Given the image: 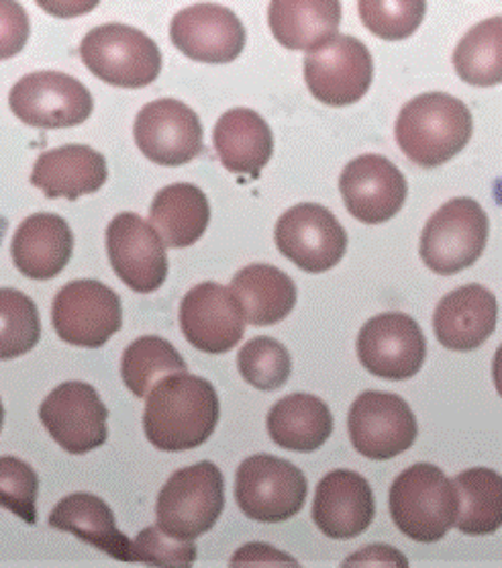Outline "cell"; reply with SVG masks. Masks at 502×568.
Instances as JSON below:
<instances>
[{"label": "cell", "mask_w": 502, "mask_h": 568, "mask_svg": "<svg viewBox=\"0 0 502 568\" xmlns=\"http://www.w3.org/2000/svg\"><path fill=\"white\" fill-rule=\"evenodd\" d=\"M145 397L143 429L157 450H194L217 429L219 397L206 378L188 373L167 375Z\"/></svg>", "instance_id": "obj_1"}, {"label": "cell", "mask_w": 502, "mask_h": 568, "mask_svg": "<svg viewBox=\"0 0 502 568\" xmlns=\"http://www.w3.org/2000/svg\"><path fill=\"white\" fill-rule=\"evenodd\" d=\"M39 7L58 19H74L94 11L101 0H35Z\"/></svg>", "instance_id": "obj_40"}, {"label": "cell", "mask_w": 502, "mask_h": 568, "mask_svg": "<svg viewBox=\"0 0 502 568\" xmlns=\"http://www.w3.org/2000/svg\"><path fill=\"white\" fill-rule=\"evenodd\" d=\"M211 207L206 194L188 182H176L155 194L150 223L167 247L196 244L208 227Z\"/></svg>", "instance_id": "obj_29"}, {"label": "cell", "mask_w": 502, "mask_h": 568, "mask_svg": "<svg viewBox=\"0 0 502 568\" xmlns=\"http://www.w3.org/2000/svg\"><path fill=\"white\" fill-rule=\"evenodd\" d=\"M390 516L414 542H438L455 526L458 491L453 480L426 463L407 468L392 483Z\"/></svg>", "instance_id": "obj_3"}, {"label": "cell", "mask_w": 502, "mask_h": 568, "mask_svg": "<svg viewBox=\"0 0 502 568\" xmlns=\"http://www.w3.org/2000/svg\"><path fill=\"white\" fill-rule=\"evenodd\" d=\"M2 424H4V407H2V400H0V432H2Z\"/></svg>", "instance_id": "obj_42"}, {"label": "cell", "mask_w": 502, "mask_h": 568, "mask_svg": "<svg viewBox=\"0 0 502 568\" xmlns=\"http://www.w3.org/2000/svg\"><path fill=\"white\" fill-rule=\"evenodd\" d=\"M74 252V233L68 221L55 213L27 217L13 235L14 266L27 278L50 281L64 271Z\"/></svg>", "instance_id": "obj_22"}, {"label": "cell", "mask_w": 502, "mask_h": 568, "mask_svg": "<svg viewBox=\"0 0 502 568\" xmlns=\"http://www.w3.org/2000/svg\"><path fill=\"white\" fill-rule=\"evenodd\" d=\"M9 106L19 121L39 130H64L82 125L94 103L89 89L64 72H33L9 92Z\"/></svg>", "instance_id": "obj_8"}, {"label": "cell", "mask_w": 502, "mask_h": 568, "mask_svg": "<svg viewBox=\"0 0 502 568\" xmlns=\"http://www.w3.org/2000/svg\"><path fill=\"white\" fill-rule=\"evenodd\" d=\"M474 133V119L460 99L426 92L400 109L397 142L411 162L436 169L464 150Z\"/></svg>", "instance_id": "obj_2"}, {"label": "cell", "mask_w": 502, "mask_h": 568, "mask_svg": "<svg viewBox=\"0 0 502 568\" xmlns=\"http://www.w3.org/2000/svg\"><path fill=\"white\" fill-rule=\"evenodd\" d=\"M276 246L300 271H331L348 250V233L329 209L317 203L290 207L276 223Z\"/></svg>", "instance_id": "obj_11"}, {"label": "cell", "mask_w": 502, "mask_h": 568, "mask_svg": "<svg viewBox=\"0 0 502 568\" xmlns=\"http://www.w3.org/2000/svg\"><path fill=\"white\" fill-rule=\"evenodd\" d=\"M196 560L194 540H174L157 526L145 528L131 540V562L154 567H191Z\"/></svg>", "instance_id": "obj_37"}, {"label": "cell", "mask_w": 502, "mask_h": 568, "mask_svg": "<svg viewBox=\"0 0 502 568\" xmlns=\"http://www.w3.org/2000/svg\"><path fill=\"white\" fill-rule=\"evenodd\" d=\"M245 315L232 288L219 283L196 284L181 303L182 334L206 354H225L245 334Z\"/></svg>", "instance_id": "obj_17"}, {"label": "cell", "mask_w": 502, "mask_h": 568, "mask_svg": "<svg viewBox=\"0 0 502 568\" xmlns=\"http://www.w3.org/2000/svg\"><path fill=\"white\" fill-rule=\"evenodd\" d=\"M31 26L27 11L17 0H0V60L23 52Z\"/></svg>", "instance_id": "obj_38"}, {"label": "cell", "mask_w": 502, "mask_h": 568, "mask_svg": "<svg viewBox=\"0 0 502 568\" xmlns=\"http://www.w3.org/2000/svg\"><path fill=\"white\" fill-rule=\"evenodd\" d=\"M188 366L164 337L143 336L123 352L121 376L135 397L143 399L160 378L186 373Z\"/></svg>", "instance_id": "obj_32"}, {"label": "cell", "mask_w": 502, "mask_h": 568, "mask_svg": "<svg viewBox=\"0 0 502 568\" xmlns=\"http://www.w3.org/2000/svg\"><path fill=\"white\" fill-rule=\"evenodd\" d=\"M360 562L363 565H400V567L409 565V560L390 546H368L358 555L346 560V565H360Z\"/></svg>", "instance_id": "obj_41"}, {"label": "cell", "mask_w": 502, "mask_h": 568, "mask_svg": "<svg viewBox=\"0 0 502 568\" xmlns=\"http://www.w3.org/2000/svg\"><path fill=\"white\" fill-rule=\"evenodd\" d=\"M170 38L194 62L229 64L244 52L247 33L227 7L203 2L174 14Z\"/></svg>", "instance_id": "obj_18"}, {"label": "cell", "mask_w": 502, "mask_h": 568, "mask_svg": "<svg viewBox=\"0 0 502 568\" xmlns=\"http://www.w3.org/2000/svg\"><path fill=\"white\" fill-rule=\"evenodd\" d=\"M303 470L270 454L249 456L237 468L235 499L245 516L264 524H278L297 516L307 499Z\"/></svg>", "instance_id": "obj_7"}, {"label": "cell", "mask_w": 502, "mask_h": 568, "mask_svg": "<svg viewBox=\"0 0 502 568\" xmlns=\"http://www.w3.org/2000/svg\"><path fill=\"white\" fill-rule=\"evenodd\" d=\"M109 179L103 154L89 145H62L41 154L33 166L31 184L48 199L76 201L96 193Z\"/></svg>", "instance_id": "obj_23"}, {"label": "cell", "mask_w": 502, "mask_h": 568, "mask_svg": "<svg viewBox=\"0 0 502 568\" xmlns=\"http://www.w3.org/2000/svg\"><path fill=\"white\" fill-rule=\"evenodd\" d=\"M106 252L116 276L135 293H154L167 278L166 244L150 221L119 213L106 227Z\"/></svg>", "instance_id": "obj_15"}, {"label": "cell", "mask_w": 502, "mask_h": 568, "mask_svg": "<svg viewBox=\"0 0 502 568\" xmlns=\"http://www.w3.org/2000/svg\"><path fill=\"white\" fill-rule=\"evenodd\" d=\"M142 154L160 166H184L203 152V125L188 104L157 99L145 104L133 125Z\"/></svg>", "instance_id": "obj_16"}, {"label": "cell", "mask_w": 502, "mask_h": 568, "mask_svg": "<svg viewBox=\"0 0 502 568\" xmlns=\"http://www.w3.org/2000/svg\"><path fill=\"white\" fill-rule=\"evenodd\" d=\"M213 142L225 169L252 179H258L274 152L270 125L252 109H232L221 116Z\"/></svg>", "instance_id": "obj_24"}, {"label": "cell", "mask_w": 502, "mask_h": 568, "mask_svg": "<svg viewBox=\"0 0 502 568\" xmlns=\"http://www.w3.org/2000/svg\"><path fill=\"white\" fill-rule=\"evenodd\" d=\"M363 27L376 38L400 41L411 38L427 13V0H358Z\"/></svg>", "instance_id": "obj_35"}, {"label": "cell", "mask_w": 502, "mask_h": 568, "mask_svg": "<svg viewBox=\"0 0 502 568\" xmlns=\"http://www.w3.org/2000/svg\"><path fill=\"white\" fill-rule=\"evenodd\" d=\"M268 432L284 450L315 453L331 438L334 415L319 397L295 393L272 407Z\"/></svg>", "instance_id": "obj_27"}, {"label": "cell", "mask_w": 502, "mask_h": 568, "mask_svg": "<svg viewBox=\"0 0 502 568\" xmlns=\"http://www.w3.org/2000/svg\"><path fill=\"white\" fill-rule=\"evenodd\" d=\"M245 322L256 327L276 325L297 305V284L272 264H249L235 274L232 286Z\"/></svg>", "instance_id": "obj_28"}, {"label": "cell", "mask_w": 502, "mask_h": 568, "mask_svg": "<svg viewBox=\"0 0 502 568\" xmlns=\"http://www.w3.org/2000/svg\"><path fill=\"white\" fill-rule=\"evenodd\" d=\"M41 320L38 305L25 293L0 288V361L25 356L38 346Z\"/></svg>", "instance_id": "obj_33"}, {"label": "cell", "mask_w": 502, "mask_h": 568, "mask_svg": "<svg viewBox=\"0 0 502 568\" xmlns=\"http://www.w3.org/2000/svg\"><path fill=\"white\" fill-rule=\"evenodd\" d=\"M354 448L370 460H388L407 453L417 439V417L395 393L368 390L354 400L348 417Z\"/></svg>", "instance_id": "obj_12"}, {"label": "cell", "mask_w": 502, "mask_h": 568, "mask_svg": "<svg viewBox=\"0 0 502 568\" xmlns=\"http://www.w3.org/2000/svg\"><path fill=\"white\" fill-rule=\"evenodd\" d=\"M489 230V217L474 199H451L427 221L419 254L429 271L441 276L458 274L482 256Z\"/></svg>", "instance_id": "obj_6"}, {"label": "cell", "mask_w": 502, "mask_h": 568, "mask_svg": "<svg viewBox=\"0 0 502 568\" xmlns=\"http://www.w3.org/2000/svg\"><path fill=\"white\" fill-rule=\"evenodd\" d=\"M339 191L349 213L368 225L390 221L407 201V179L388 158L363 154L341 172Z\"/></svg>", "instance_id": "obj_19"}, {"label": "cell", "mask_w": 502, "mask_h": 568, "mask_svg": "<svg viewBox=\"0 0 502 568\" xmlns=\"http://www.w3.org/2000/svg\"><path fill=\"white\" fill-rule=\"evenodd\" d=\"M458 491L455 526L465 536H489L501 530L502 480L490 468H470L453 478Z\"/></svg>", "instance_id": "obj_30"}, {"label": "cell", "mask_w": 502, "mask_h": 568, "mask_svg": "<svg viewBox=\"0 0 502 568\" xmlns=\"http://www.w3.org/2000/svg\"><path fill=\"white\" fill-rule=\"evenodd\" d=\"M225 507V480L213 463L181 468L157 495V528L174 540H196L213 530Z\"/></svg>", "instance_id": "obj_4"}, {"label": "cell", "mask_w": 502, "mask_h": 568, "mask_svg": "<svg viewBox=\"0 0 502 568\" xmlns=\"http://www.w3.org/2000/svg\"><path fill=\"white\" fill-rule=\"evenodd\" d=\"M272 36L286 50H317L335 38L341 23L339 0H270Z\"/></svg>", "instance_id": "obj_26"}, {"label": "cell", "mask_w": 502, "mask_h": 568, "mask_svg": "<svg viewBox=\"0 0 502 568\" xmlns=\"http://www.w3.org/2000/svg\"><path fill=\"white\" fill-rule=\"evenodd\" d=\"M293 565L297 567V560L293 556L283 555L268 544H249L244 546L237 555L233 556L232 565Z\"/></svg>", "instance_id": "obj_39"}, {"label": "cell", "mask_w": 502, "mask_h": 568, "mask_svg": "<svg viewBox=\"0 0 502 568\" xmlns=\"http://www.w3.org/2000/svg\"><path fill=\"white\" fill-rule=\"evenodd\" d=\"M372 78V53L351 36L337 33L305 58V82L310 94L329 106L358 103Z\"/></svg>", "instance_id": "obj_10"}, {"label": "cell", "mask_w": 502, "mask_h": 568, "mask_svg": "<svg viewBox=\"0 0 502 568\" xmlns=\"http://www.w3.org/2000/svg\"><path fill=\"white\" fill-rule=\"evenodd\" d=\"M499 303L482 284H465L439 301L433 332L443 348L472 352L496 329Z\"/></svg>", "instance_id": "obj_21"}, {"label": "cell", "mask_w": 502, "mask_h": 568, "mask_svg": "<svg viewBox=\"0 0 502 568\" xmlns=\"http://www.w3.org/2000/svg\"><path fill=\"white\" fill-rule=\"evenodd\" d=\"M80 55L94 77L119 89L150 87L162 72L157 43L135 27H94L82 39Z\"/></svg>", "instance_id": "obj_5"}, {"label": "cell", "mask_w": 502, "mask_h": 568, "mask_svg": "<svg viewBox=\"0 0 502 568\" xmlns=\"http://www.w3.org/2000/svg\"><path fill=\"white\" fill-rule=\"evenodd\" d=\"M237 368L252 387L276 390L284 387L293 373L288 349L274 337L258 336L249 339L237 356Z\"/></svg>", "instance_id": "obj_34"}, {"label": "cell", "mask_w": 502, "mask_h": 568, "mask_svg": "<svg viewBox=\"0 0 502 568\" xmlns=\"http://www.w3.org/2000/svg\"><path fill=\"white\" fill-rule=\"evenodd\" d=\"M458 77L472 87H496L502 80V19L490 17L465 33L453 52Z\"/></svg>", "instance_id": "obj_31"}, {"label": "cell", "mask_w": 502, "mask_h": 568, "mask_svg": "<svg viewBox=\"0 0 502 568\" xmlns=\"http://www.w3.org/2000/svg\"><path fill=\"white\" fill-rule=\"evenodd\" d=\"M427 342L419 323L407 313H380L361 327L358 358L373 376L407 381L421 371Z\"/></svg>", "instance_id": "obj_13"}, {"label": "cell", "mask_w": 502, "mask_h": 568, "mask_svg": "<svg viewBox=\"0 0 502 568\" xmlns=\"http://www.w3.org/2000/svg\"><path fill=\"white\" fill-rule=\"evenodd\" d=\"M376 516L372 487L351 470H334L315 491L313 521L334 540L356 538L370 528Z\"/></svg>", "instance_id": "obj_20"}, {"label": "cell", "mask_w": 502, "mask_h": 568, "mask_svg": "<svg viewBox=\"0 0 502 568\" xmlns=\"http://www.w3.org/2000/svg\"><path fill=\"white\" fill-rule=\"evenodd\" d=\"M39 419L65 453H92L109 438V409L89 383L70 381L53 388L39 407Z\"/></svg>", "instance_id": "obj_14"}, {"label": "cell", "mask_w": 502, "mask_h": 568, "mask_svg": "<svg viewBox=\"0 0 502 568\" xmlns=\"http://www.w3.org/2000/svg\"><path fill=\"white\" fill-rule=\"evenodd\" d=\"M52 323L65 344L103 348L123 325L121 298L99 281H74L53 298Z\"/></svg>", "instance_id": "obj_9"}, {"label": "cell", "mask_w": 502, "mask_h": 568, "mask_svg": "<svg viewBox=\"0 0 502 568\" xmlns=\"http://www.w3.org/2000/svg\"><path fill=\"white\" fill-rule=\"evenodd\" d=\"M39 478L31 466L13 458H0V505L21 517L29 526L38 521Z\"/></svg>", "instance_id": "obj_36"}, {"label": "cell", "mask_w": 502, "mask_h": 568, "mask_svg": "<svg viewBox=\"0 0 502 568\" xmlns=\"http://www.w3.org/2000/svg\"><path fill=\"white\" fill-rule=\"evenodd\" d=\"M50 526L70 531L80 540L103 550L121 562H131V540L116 528L115 514L101 497L91 493L68 495L53 507Z\"/></svg>", "instance_id": "obj_25"}]
</instances>
